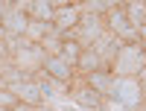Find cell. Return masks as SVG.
<instances>
[{
  "label": "cell",
  "mask_w": 146,
  "mask_h": 111,
  "mask_svg": "<svg viewBox=\"0 0 146 111\" xmlns=\"http://www.w3.org/2000/svg\"><path fill=\"white\" fill-rule=\"evenodd\" d=\"M3 58H6V44L0 41V61H3Z\"/></svg>",
  "instance_id": "cell-21"
},
{
  "label": "cell",
  "mask_w": 146,
  "mask_h": 111,
  "mask_svg": "<svg viewBox=\"0 0 146 111\" xmlns=\"http://www.w3.org/2000/svg\"><path fill=\"white\" fill-rule=\"evenodd\" d=\"M47 76H53L56 82H64V85H70V79L76 76V70H73L67 61H62L58 56H47L44 58V67H41Z\"/></svg>",
  "instance_id": "cell-10"
},
{
  "label": "cell",
  "mask_w": 146,
  "mask_h": 111,
  "mask_svg": "<svg viewBox=\"0 0 146 111\" xmlns=\"http://www.w3.org/2000/svg\"><path fill=\"white\" fill-rule=\"evenodd\" d=\"M79 15H82L79 3H70V0H67L64 6H58L56 15H53V29H56V35L73 32V29H76V23H79Z\"/></svg>",
  "instance_id": "cell-7"
},
{
  "label": "cell",
  "mask_w": 146,
  "mask_h": 111,
  "mask_svg": "<svg viewBox=\"0 0 146 111\" xmlns=\"http://www.w3.org/2000/svg\"><path fill=\"white\" fill-rule=\"evenodd\" d=\"M120 47H123V41H120L117 35H111V32L105 29V35H102V38L94 44V50L100 53V58L108 64V70H111V61H114V56H117V50H120Z\"/></svg>",
  "instance_id": "cell-11"
},
{
  "label": "cell",
  "mask_w": 146,
  "mask_h": 111,
  "mask_svg": "<svg viewBox=\"0 0 146 111\" xmlns=\"http://www.w3.org/2000/svg\"><path fill=\"white\" fill-rule=\"evenodd\" d=\"M108 100L126 105L129 111H140L146 105L143 88H140L137 76H114V88H111V96H108Z\"/></svg>",
  "instance_id": "cell-2"
},
{
  "label": "cell",
  "mask_w": 146,
  "mask_h": 111,
  "mask_svg": "<svg viewBox=\"0 0 146 111\" xmlns=\"http://www.w3.org/2000/svg\"><path fill=\"white\" fill-rule=\"evenodd\" d=\"M9 91H15V96H18L23 105H32V108H41L44 105V94H41V88H38L35 79H23L18 85H12Z\"/></svg>",
  "instance_id": "cell-8"
},
{
  "label": "cell",
  "mask_w": 146,
  "mask_h": 111,
  "mask_svg": "<svg viewBox=\"0 0 146 111\" xmlns=\"http://www.w3.org/2000/svg\"><path fill=\"white\" fill-rule=\"evenodd\" d=\"M9 6H12V3H6V0H0V18H3L6 12H9Z\"/></svg>",
  "instance_id": "cell-20"
},
{
  "label": "cell",
  "mask_w": 146,
  "mask_h": 111,
  "mask_svg": "<svg viewBox=\"0 0 146 111\" xmlns=\"http://www.w3.org/2000/svg\"><path fill=\"white\" fill-rule=\"evenodd\" d=\"M102 108H105V111H129L126 105H120V102H114V100H105V102H102Z\"/></svg>",
  "instance_id": "cell-18"
},
{
  "label": "cell",
  "mask_w": 146,
  "mask_h": 111,
  "mask_svg": "<svg viewBox=\"0 0 146 111\" xmlns=\"http://www.w3.org/2000/svg\"><path fill=\"white\" fill-rule=\"evenodd\" d=\"M146 67V47L137 44H123L117 50L114 61H111V73L114 76H137V73Z\"/></svg>",
  "instance_id": "cell-1"
},
{
  "label": "cell",
  "mask_w": 146,
  "mask_h": 111,
  "mask_svg": "<svg viewBox=\"0 0 146 111\" xmlns=\"http://www.w3.org/2000/svg\"><path fill=\"white\" fill-rule=\"evenodd\" d=\"M18 105H21V100L15 96V91H9V88H0V108L12 111V108H18Z\"/></svg>",
  "instance_id": "cell-17"
},
{
  "label": "cell",
  "mask_w": 146,
  "mask_h": 111,
  "mask_svg": "<svg viewBox=\"0 0 146 111\" xmlns=\"http://www.w3.org/2000/svg\"><path fill=\"white\" fill-rule=\"evenodd\" d=\"M0 111H6V108H0Z\"/></svg>",
  "instance_id": "cell-24"
},
{
  "label": "cell",
  "mask_w": 146,
  "mask_h": 111,
  "mask_svg": "<svg viewBox=\"0 0 146 111\" xmlns=\"http://www.w3.org/2000/svg\"><path fill=\"white\" fill-rule=\"evenodd\" d=\"M96 70H108V64L100 58V53L94 50V47H85L82 56H79V64H76V73L82 76H88V73H96Z\"/></svg>",
  "instance_id": "cell-12"
},
{
  "label": "cell",
  "mask_w": 146,
  "mask_h": 111,
  "mask_svg": "<svg viewBox=\"0 0 146 111\" xmlns=\"http://www.w3.org/2000/svg\"><path fill=\"white\" fill-rule=\"evenodd\" d=\"M85 82L100 94V96H111V88H114V73L111 70H96V73H88Z\"/></svg>",
  "instance_id": "cell-14"
},
{
  "label": "cell",
  "mask_w": 146,
  "mask_h": 111,
  "mask_svg": "<svg viewBox=\"0 0 146 111\" xmlns=\"http://www.w3.org/2000/svg\"><path fill=\"white\" fill-rule=\"evenodd\" d=\"M105 29L111 32V35H117L123 44H137V41H140V38H137V27H131V21L126 18L123 6H114V9L105 15Z\"/></svg>",
  "instance_id": "cell-4"
},
{
  "label": "cell",
  "mask_w": 146,
  "mask_h": 111,
  "mask_svg": "<svg viewBox=\"0 0 146 111\" xmlns=\"http://www.w3.org/2000/svg\"><path fill=\"white\" fill-rule=\"evenodd\" d=\"M102 35H105V18L94 15V12H82L76 29H73V38H76L82 47H94Z\"/></svg>",
  "instance_id": "cell-3"
},
{
  "label": "cell",
  "mask_w": 146,
  "mask_h": 111,
  "mask_svg": "<svg viewBox=\"0 0 146 111\" xmlns=\"http://www.w3.org/2000/svg\"><path fill=\"white\" fill-rule=\"evenodd\" d=\"M32 111H53V108H47V105H41V108H32Z\"/></svg>",
  "instance_id": "cell-22"
},
{
  "label": "cell",
  "mask_w": 146,
  "mask_h": 111,
  "mask_svg": "<svg viewBox=\"0 0 146 111\" xmlns=\"http://www.w3.org/2000/svg\"><path fill=\"white\" fill-rule=\"evenodd\" d=\"M73 88H70V100L76 102V105H82V108H94V111H100L102 108V102H105V96H100L88 82H85V76H73Z\"/></svg>",
  "instance_id": "cell-6"
},
{
  "label": "cell",
  "mask_w": 146,
  "mask_h": 111,
  "mask_svg": "<svg viewBox=\"0 0 146 111\" xmlns=\"http://www.w3.org/2000/svg\"><path fill=\"white\" fill-rule=\"evenodd\" d=\"M0 88H3V79H0Z\"/></svg>",
  "instance_id": "cell-23"
},
{
  "label": "cell",
  "mask_w": 146,
  "mask_h": 111,
  "mask_svg": "<svg viewBox=\"0 0 146 111\" xmlns=\"http://www.w3.org/2000/svg\"><path fill=\"white\" fill-rule=\"evenodd\" d=\"M137 82H140V88H143V100H146V67L137 73Z\"/></svg>",
  "instance_id": "cell-19"
},
{
  "label": "cell",
  "mask_w": 146,
  "mask_h": 111,
  "mask_svg": "<svg viewBox=\"0 0 146 111\" xmlns=\"http://www.w3.org/2000/svg\"><path fill=\"white\" fill-rule=\"evenodd\" d=\"M126 12V18L131 21V27H143V21H146V3L143 0H129V3H120Z\"/></svg>",
  "instance_id": "cell-15"
},
{
  "label": "cell",
  "mask_w": 146,
  "mask_h": 111,
  "mask_svg": "<svg viewBox=\"0 0 146 111\" xmlns=\"http://www.w3.org/2000/svg\"><path fill=\"white\" fill-rule=\"evenodd\" d=\"M50 32H53V23H44V21H32L29 18V27H27V35H23V38L32 41V44H41Z\"/></svg>",
  "instance_id": "cell-16"
},
{
  "label": "cell",
  "mask_w": 146,
  "mask_h": 111,
  "mask_svg": "<svg viewBox=\"0 0 146 111\" xmlns=\"http://www.w3.org/2000/svg\"><path fill=\"white\" fill-rule=\"evenodd\" d=\"M44 58H47V53L41 50V44H23L21 50L15 53V58H12V64H15L21 73L27 70V73H35V70H41L44 67Z\"/></svg>",
  "instance_id": "cell-5"
},
{
  "label": "cell",
  "mask_w": 146,
  "mask_h": 111,
  "mask_svg": "<svg viewBox=\"0 0 146 111\" xmlns=\"http://www.w3.org/2000/svg\"><path fill=\"white\" fill-rule=\"evenodd\" d=\"M53 15H56L53 0H27V18H32V21H44V23H53Z\"/></svg>",
  "instance_id": "cell-13"
},
{
  "label": "cell",
  "mask_w": 146,
  "mask_h": 111,
  "mask_svg": "<svg viewBox=\"0 0 146 111\" xmlns=\"http://www.w3.org/2000/svg\"><path fill=\"white\" fill-rule=\"evenodd\" d=\"M143 27H146V21H143Z\"/></svg>",
  "instance_id": "cell-25"
},
{
  "label": "cell",
  "mask_w": 146,
  "mask_h": 111,
  "mask_svg": "<svg viewBox=\"0 0 146 111\" xmlns=\"http://www.w3.org/2000/svg\"><path fill=\"white\" fill-rule=\"evenodd\" d=\"M0 27H3L9 35H18V38H23V35H27V27H29V18H27V12L9 6V12L0 18Z\"/></svg>",
  "instance_id": "cell-9"
}]
</instances>
